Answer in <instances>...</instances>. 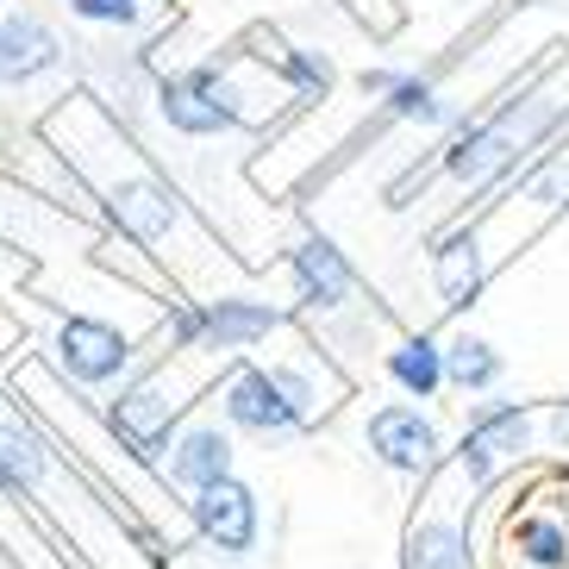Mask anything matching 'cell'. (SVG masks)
<instances>
[{"mask_svg":"<svg viewBox=\"0 0 569 569\" xmlns=\"http://www.w3.org/2000/svg\"><path fill=\"white\" fill-rule=\"evenodd\" d=\"M401 76H407V69H363V76H357V88H363V94H376V101H382V94H388V88H395V82H401Z\"/></svg>","mask_w":569,"mask_h":569,"instance_id":"24","label":"cell"},{"mask_svg":"<svg viewBox=\"0 0 569 569\" xmlns=\"http://www.w3.org/2000/svg\"><path fill=\"white\" fill-rule=\"evenodd\" d=\"M38 132L51 138L57 151L69 157V169L88 182L94 219L151 257L169 282H176L182 301H194V288H201L207 269H226V251H219L213 226L151 163V151L119 126L113 101H101L94 88H69L63 101L38 119Z\"/></svg>","mask_w":569,"mask_h":569,"instance_id":"1","label":"cell"},{"mask_svg":"<svg viewBox=\"0 0 569 569\" xmlns=\"http://www.w3.org/2000/svg\"><path fill=\"white\" fill-rule=\"evenodd\" d=\"M338 7H345L369 38H395L401 32V7H395V0H338Z\"/></svg>","mask_w":569,"mask_h":569,"instance_id":"23","label":"cell"},{"mask_svg":"<svg viewBox=\"0 0 569 569\" xmlns=\"http://www.w3.org/2000/svg\"><path fill=\"white\" fill-rule=\"evenodd\" d=\"M363 445L376 463L407 476V482H426L445 463V432H438V419L419 401H382L363 419Z\"/></svg>","mask_w":569,"mask_h":569,"instance_id":"6","label":"cell"},{"mask_svg":"<svg viewBox=\"0 0 569 569\" xmlns=\"http://www.w3.org/2000/svg\"><path fill=\"white\" fill-rule=\"evenodd\" d=\"M0 7H7V0H0Z\"/></svg>","mask_w":569,"mask_h":569,"instance_id":"25","label":"cell"},{"mask_svg":"<svg viewBox=\"0 0 569 569\" xmlns=\"http://www.w3.org/2000/svg\"><path fill=\"white\" fill-rule=\"evenodd\" d=\"M563 119H569V107L557 101V94H545V88H526L519 101L495 107L488 119H469L463 132L445 138V157H438V169H445L457 188L482 194V188L507 182V176L526 163V157L545 151V144L563 132Z\"/></svg>","mask_w":569,"mask_h":569,"instance_id":"3","label":"cell"},{"mask_svg":"<svg viewBox=\"0 0 569 569\" xmlns=\"http://www.w3.org/2000/svg\"><path fill=\"white\" fill-rule=\"evenodd\" d=\"M0 545H7V557L19 569H76V557L57 545V532L32 513V501L7 476H0Z\"/></svg>","mask_w":569,"mask_h":569,"instance_id":"17","label":"cell"},{"mask_svg":"<svg viewBox=\"0 0 569 569\" xmlns=\"http://www.w3.org/2000/svg\"><path fill=\"white\" fill-rule=\"evenodd\" d=\"M507 551L526 569H569V526L545 507H526L507 519Z\"/></svg>","mask_w":569,"mask_h":569,"instance_id":"21","label":"cell"},{"mask_svg":"<svg viewBox=\"0 0 569 569\" xmlns=\"http://www.w3.org/2000/svg\"><path fill=\"white\" fill-rule=\"evenodd\" d=\"M69 13L82 26H101V32H132L144 19V0H69Z\"/></svg>","mask_w":569,"mask_h":569,"instance_id":"22","label":"cell"},{"mask_svg":"<svg viewBox=\"0 0 569 569\" xmlns=\"http://www.w3.org/2000/svg\"><path fill=\"white\" fill-rule=\"evenodd\" d=\"M432 282H438V301L445 313H463L476 307V295L488 288V244H482V226H451V232L432 244Z\"/></svg>","mask_w":569,"mask_h":569,"instance_id":"15","label":"cell"},{"mask_svg":"<svg viewBox=\"0 0 569 569\" xmlns=\"http://www.w3.org/2000/svg\"><path fill=\"white\" fill-rule=\"evenodd\" d=\"M213 401H219V426H226V432H244V438H288V432H301L295 407L282 401V388L269 382L263 363H244V357H238V363L213 382Z\"/></svg>","mask_w":569,"mask_h":569,"instance_id":"9","label":"cell"},{"mask_svg":"<svg viewBox=\"0 0 569 569\" xmlns=\"http://www.w3.org/2000/svg\"><path fill=\"white\" fill-rule=\"evenodd\" d=\"M188 526L201 532V545H213L219 557H251L257 551V532H263V507H257V488L226 476V482L201 488L182 501Z\"/></svg>","mask_w":569,"mask_h":569,"instance_id":"10","label":"cell"},{"mask_svg":"<svg viewBox=\"0 0 569 569\" xmlns=\"http://www.w3.org/2000/svg\"><path fill=\"white\" fill-rule=\"evenodd\" d=\"M382 376L407 401H438L445 395V338L438 332H395L382 351Z\"/></svg>","mask_w":569,"mask_h":569,"instance_id":"18","label":"cell"},{"mask_svg":"<svg viewBox=\"0 0 569 569\" xmlns=\"http://www.w3.org/2000/svg\"><path fill=\"white\" fill-rule=\"evenodd\" d=\"M69 63V44L44 13L0 7V88H32Z\"/></svg>","mask_w":569,"mask_h":569,"instance_id":"13","label":"cell"},{"mask_svg":"<svg viewBox=\"0 0 569 569\" xmlns=\"http://www.w3.org/2000/svg\"><path fill=\"white\" fill-rule=\"evenodd\" d=\"M269 369V382L282 388V401L295 407V419H301V432H313L319 419H332L338 401H351V376L332 363V357L319 351L313 338L307 345H295L288 357H276Z\"/></svg>","mask_w":569,"mask_h":569,"instance_id":"11","label":"cell"},{"mask_svg":"<svg viewBox=\"0 0 569 569\" xmlns=\"http://www.w3.org/2000/svg\"><path fill=\"white\" fill-rule=\"evenodd\" d=\"M501 376H507V357L488 345V338H476V332H451L445 338V388L451 395H488V388H501Z\"/></svg>","mask_w":569,"mask_h":569,"instance_id":"20","label":"cell"},{"mask_svg":"<svg viewBox=\"0 0 569 569\" xmlns=\"http://www.w3.org/2000/svg\"><path fill=\"white\" fill-rule=\"evenodd\" d=\"M226 369H232L226 357H207V351H157V363L132 369V376L101 401L107 432H113L138 463L157 469L169 451V438H176V426L194 413V401L213 395V382Z\"/></svg>","mask_w":569,"mask_h":569,"instance_id":"2","label":"cell"},{"mask_svg":"<svg viewBox=\"0 0 569 569\" xmlns=\"http://www.w3.org/2000/svg\"><path fill=\"white\" fill-rule=\"evenodd\" d=\"M38 363L51 369L57 382L82 388V395H107L132 376L138 363V338L107 313H57L44 345H38Z\"/></svg>","mask_w":569,"mask_h":569,"instance_id":"4","label":"cell"},{"mask_svg":"<svg viewBox=\"0 0 569 569\" xmlns=\"http://www.w3.org/2000/svg\"><path fill=\"white\" fill-rule=\"evenodd\" d=\"M151 107L176 138L188 144H207V138H226L238 132L226 101H219V76H213V57L207 63H188V69H163L151 88Z\"/></svg>","mask_w":569,"mask_h":569,"instance_id":"8","label":"cell"},{"mask_svg":"<svg viewBox=\"0 0 569 569\" xmlns=\"http://www.w3.org/2000/svg\"><path fill=\"white\" fill-rule=\"evenodd\" d=\"M538 457V407L532 401H495L476 407L457 438V451H445L457 482H469V495H488V488L513 476L519 463Z\"/></svg>","mask_w":569,"mask_h":569,"instance_id":"5","label":"cell"},{"mask_svg":"<svg viewBox=\"0 0 569 569\" xmlns=\"http://www.w3.org/2000/svg\"><path fill=\"white\" fill-rule=\"evenodd\" d=\"M288 301L307 319H332L357 307V269L326 232H307L288 244Z\"/></svg>","mask_w":569,"mask_h":569,"instance_id":"7","label":"cell"},{"mask_svg":"<svg viewBox=\"0 0 569 569\" xmlns=\"http://www.w3.org/2000/svg\"><path fill=\"white\" fill-rule=\"evenodd\" d=\"M13 176H19L26 188H32V194H44V201H57L63 213H82V219H94V194H88V182L76 176V169H69V157L57 151L51 138L38 132V126L26 132V144L13 151Z\"/></svg>","mask_w":569,"mask_h":569,"instance_id":"16","label":"cell"},{"mask_svg":"<svg viewBox=\"0 0 569 569\" xmlns=\"http://www.w3.org/2000/svg\"><path fill=\"white\" fill-rule=\"evenodd\" d=\"M263 51H276L269 63H276V76L288 82V94H295V107H313V101H326L338 88V63L319 44H288V38H257Z\"/></svg>","mask_w":569,"mask_h":569,"instance_id":"19","label":"cell"},{"mask_svg":"<svg viewBox=\"0 0 569 569\" xmlns=\"http://www.w3.org/2000/svg\"><path fill=\"white\" fill-rule=\"evenodd\" d=\"M232 432L219 426V419H182L176 426V438H169L163 463H157V476H163V488H182V495H201V488L226 482L232 476Z\"/></svg>","mask_w":569,"mask_h":569,"instance_id":"14","label":"cell"},{"mask_svg":"<svg viewBox=\"0 0 569 569\" xmlns=\"http://www.w3.org/2000/svg\"><path fill=\"white\" fill-rule=\"evenodd\" d=\"M445 469V463H438ZM438 469L426 476V507L407 519V545H401V569H476V545H469V519L457 513V501L438 495Z\"/></svg>","mask_w":569,"mask_h":569,"instance_id":"12","label":"cell"}]
</instances>
